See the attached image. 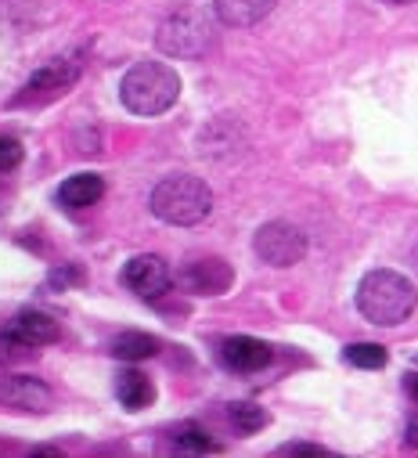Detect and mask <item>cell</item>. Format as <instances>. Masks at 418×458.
Returning <instances> with one entry per match:
<instances>
[{
  "label": "cell",
  "instance_id": "6",
  "mask_svg": "<svg viewBox=\"0 0 418 458\" xmlns=\"http://www.w3.org/2000/svg\"><path fill=\"white\" fill-rule=\"evenodd\" d=\"M123 282H127V289L138 293L141 300H155V296H163V293L170 289L173 275H170V267H166L163 257L145 253V257H134V260L123 267Z\"/></svg>",
  "mask_w": 418,
  "mask_h": 458
},
{
  "label": "cell",
  "instance_id": "7",
  "mask_svg": "<svg viewBox=\"0 0 418 458\" xmlns=\"http://www.w3.org/2000/svg\"><path fill=\"white\" fill-rule=\"evenodd\" d=\"M231 282H235L231 267L224 260H217V257L213 260H195V264H188L180 271V285L198 293V296H221V293L231 289Z\"/></svg>",
  "mask_w": 418,
  "mask_h": 458
},
{
  "label": "cell",
  "instance_id": "10",
  "mask_svg": "<svg viewBox=\"0 0 418 458\" xmlns=\"http://www.w3.org/2000/svg\"><path fill=\"white\" fill-rule=\"evenodd\" d=\"M79 76V62L72 58H54L47 65H40L29 83H26V94H58V90H69Z\"/></svg>",
  "mask_w": 418,
  "mask_h": 458
},
{
  "label": "cell",
  "instance_id": "19",
  "mask_svg": "<svg viewBox=\"0 0 418 458\" xmlns=\"http://www.w3.org/2000/svg\"><path fill=\"white\" fill-rule=\"evenodd\" d=\"M22 163V145L15 138H0V174H8Z\"/></svg>",
  "mask_w": 418,
  "mask_h": 458
},
{
  "label": "cell",
  "instance_id": "14",
  "mask_svg": "<svg viewBox=\"0 0 418 458\" xmlns=\"http://www.w3.org/2000/svg\"><path fill=\"white\" fill-rule=\"evenodd\" d=\"M116 397L123 401V408L141 411V408H148V404H152L155 386L148 383V376H141V372L127 369V372H120V376H116Z\"/></svg>",
  "mask_w": 418,
  "mask_h": 458
},
{
  "label": "cell",
  "instance_id": "24",
  "mask_svg": "<svg viewBox=\"0 0 418 458\" xmlns=\"http://www.w3.org/2000/svg\"><path fill=\"white\" fill-rule=\"evenodd\" d=\"M414 361H418V358H414Z\"/></svg>",
  "mask_w": 418,
  "mask_h": 458
},
{
  "label": "cell",
  "instance_id": "15",
  "mask_svg": "<svg viewBox=\"0 0 418 458\" xmlns=\"http://www.w3.org/2000/svg\"><path fill=\"white\" fill-rule=\"evenodd\" d=\"M113 354L120 361H145V358L159 354V339L148 335V332H123V335L113 339Z\"/></svg>",
  "mask_w": 418,
  "mask_h": 458
},
{
  "label": "cell",
  "instance_id": "22",
  "mask_svg": "<svg viewBox=\"0 0 418 458\" xmlns=\"http://www.w3.org/2000/svg\"><path fill=\"white\" fill-rule=\"evenodd\" d=\"M382 4H397L400 8V4H414V0H382Z\"/></svg>",
  "mask_w": 418,
  "mask_h": 458
},
{
  "label": "cell",
  "instance_id": "9",
  "mask_svg": "<svg viewBox=\"0 0 418 458\" xmlns=\"http://www.w3.org/2000/svg\"><path fill=\"white\" fill-rule=\"evenodd\" d=\"M0 401L12 408H26V411H40L51 404V390L40 379L29 376H15V379H0Z\"/></svg>",
  "mask_w": 418,
  "mask_h": 458
},
{
  "label": "cell",
  "instance_id": "20",
  "mask_svg": "<svg viewBox=\"0 0 418 458\" xmlns=\"http://www.w3.org/2000/svg\"><path fill=\"white\" fill-rule=\"evenodd\" d=\"M19 351H29V347H26V343H22L12 328H8V332H0V365H4V361H15Z\"/></svg>",
  "mask_w": 418,
  "mask_h": 458
},
{
  "label": "cell",
  "instance_id": "3",
  "mask_svg": "<svg viewBox=\"0 0 418 458\" xmlns=\"http://www.w3.org/2000/svg\"><path fill=\"white\" fill-rule=\"evenodd\" d=\"M209 209H213V191H209V184L198 177L177 174V177H166L152 188V213L173 227L202 224L209 216Z\"/></svg>",
  "mask_w": 418,
  "mask_h": 458
},
{
  "label": "cell",
  "instance_id": "11",
  "mask_svg": "<svg viewBox=\"0 0 418 458\" xmlns=\"http://www.w3.org/2000/svg\"><path fill=\"white\" fill-rule=\"evenodd\" d=\"M213 12L224 26L246 30V26H256L260 19H267L274 12V0H213Z\"/></svg>",
  "mask_w": 418,
  "mask_h": 458
},
{
  "label": "cell",
  "instance_id": "12",
  "mask_svg": "<svg viewBox=\"0 0 418 458\" xmlns=\"http://www.w3.org/2000/svg\"><path fill=\"white\" fill-rule=\"evenodd\" d=\"M12 332L26 343V347H44V343L58 339V321L51 314H44V310H22L12 321Z\"/></svg>",
  "mask_w": 418,
  "mask_h": 458
},
{
  "label": "cell",
  "instance_id": "8",
  "mask_svg": "<svg viewBox=\"0 0 418 458\" xmlns=\"http://www.w3.org/2000/svg\"><path fill=\"white\" fill-rule=\"evenodd\" d=\"M221 354H224L228 369H235V372H260L274 358V351L267 347V343L263 339H253V335H231V339H224Z\"/></svg>",
  "mask_w": 418,
  "mask_h": 458
},
{
  "label": "cell",
  "instance_id": "18",
  "mask_svg": "<svg viewBox=\"0 0 418 458\" xmlns=\"http://www.w3.org/2000/svg\"><path fill=\"white\" fill-rule=\"evenodd\" d=\"M231 422L242 429V433H256V429H263L267 426V411L260 408V404H231Z\"/></svg>",
  "mask_w": 418,
  "mask_h": 458
},
{
  "label": "cell",
  "instance_id": "4",
  "mask_svg": "<svg viewBox=\"0 0 418 458\" xmlns=\"http://www.w3.org/2000/svg\"><path fill=\"white\" fill-rule=\"evenodd\" d=\"M155 47L170 58H202L213 47V19L202 8H177L170 19H163Z\"/></svg>",
  "mask_w": 418,
  "mask_h": 458
},
{
  "label": "cell",
  "instance_id": "21",
  "mask_svg": "<svg viewBox=\"0 0 418 458\" xmlns=\"http://www.w3.org/2000/svg\"><path fill=\"white\" fill-rule=\"evenodd\" d=\"M278 454H303V458H325V447H314V444H281Z\"/></svg>",
  "mask_w": 418,
  "mask_h": 458
},
{
  "label": "cell",
  "instance_id": "17",
  "mask_svg": "<svg viewBox=\"0 0 418 458\" xmlns=\"http://www.w3.org/2000/svg\"><path fill=\"white\" fill-rule=\"evenodd\" d=\"M386 347H379V343H354V347H347V361L357 365V369H382L386 365Z\"/></svg>",
  "mask_w": 418,
  "mask_h": 458
},
{
  "label": "cell",
  "instance_id": "23",
  "mask_svg": "<svg viewBox=\"0 0 418 458\" xmlns=\"http://www.w3.org/2000/svg\"><path fill=\"white\" fill-rule=\"evenodd\" d=\"M407 390H411V394H414V397H418V376H414V379H411V383H407Z\"/></svg>",
  "mask_w": 418,
  "mask_h": 458
},
{
  "label": "cell",
  "instance_id": "2",
  "mask_svg": "<svg viewBox=\"0 0 418 458\" xmlns=\"http://www.w3.org/2000/svg\"><path fill=\"white\" fill-rule=\"evenodd\" d=\"M120 98L134 116H159L180 98V76L166 62H138L120 83Z\"/></svg>",
  "mask_w": 418,
  "mask_h": 458
},
{
  "label": "cell",
  "instance_id": "5",
  "mask_svg": "<svg viewBox=\"0 0 418 458\" xmlns=\"http://www.w3.org/2000/svg\"><path fill=\"white\" fill-rule=\"evenodd\" d=\"M253 250L271 267H292V264H299L306 257V235L288 220H271L256 232Z\"/></svg>",
  "mask_w": 418,
  "mask_h": 458
},
{
  "label": "cell",
  "instance_id": "1",
  "mask_svg": "<svg viewBox=\"0 0 418 458\" xmlns=\"http://www.w3.org/2000/svg\"><path fill=\"white\" fill-rule=\"evenodd\" d=\"M418 296H414V285L400 275V271H389V267H379V271H368L357 285V310L372 321V325H400L411 318Z\"/></svg>",
  "mask_w": 418,
  "mask_h": 458
},
{
  "label": "cell",
  "instance_id": "13",
  "mask_svg": "<svg viewBox=\"0 0 418 458\" xmlns=\"http://www.w3.org/2000/svg\"><path fill=\"white\" fill-rule=\"evenodd\" d=\"M104 195V181L97 174H76L58 188V202L65 209H87Z\"/></svg>",
  "mask_w": 418,
  "mask_h": 458
},
{
  "label": "cell",
  "instance_id": "16",
  "mask_svg": "<svg viewBox=\"0 0 418 458\" xmlns=\"http://www.w3.org/2000/svg\"><path fill=\"white\" fill-rule=\"evenodd\" d=\"M173 451H180V454H209V451H217V444L198 426H180L173 433Z\"/></svg>",
  "mask_w": 418,
  "mask_h": 458
}]
</instances>
